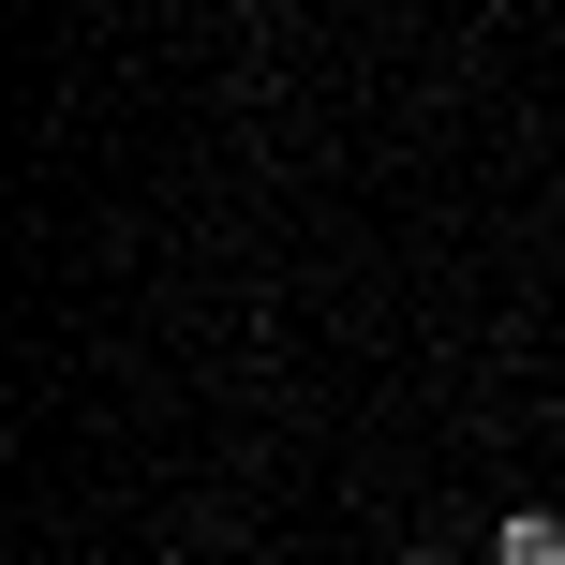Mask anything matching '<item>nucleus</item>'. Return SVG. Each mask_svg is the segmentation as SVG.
Returning <instances> with one entry per match:
<instances>
[{
    "label": "nucleus",
    "instance_id": "nucleus-2",
    "mask_svg": "<svg viewBox=\"0 0 565 565\" xmlns=\"http://www.w3.org/2000/svg\"><path fill=\"white\" fill-rule=\"evenodd\" d=\"M402 565H447V551H402Z\"/></svg>",
    "mask_w": 565,
    "mask_h": 565
},
{
    "label": "nucleus",
    "instance_id": "nucleus-1",
    "mask_svg": "<svg viewBox=\"0 0 565 565\" xmlns=\"http://www.w3.org/2000/svg\"><path fill=\"white\" fill-rule=\"evenodd\" d=\"M491 565H565V521H551V507H507V536H491Z\"/></svg>",
    "mask_w": 565,
    "mask_h": 565
}]
</instances>
